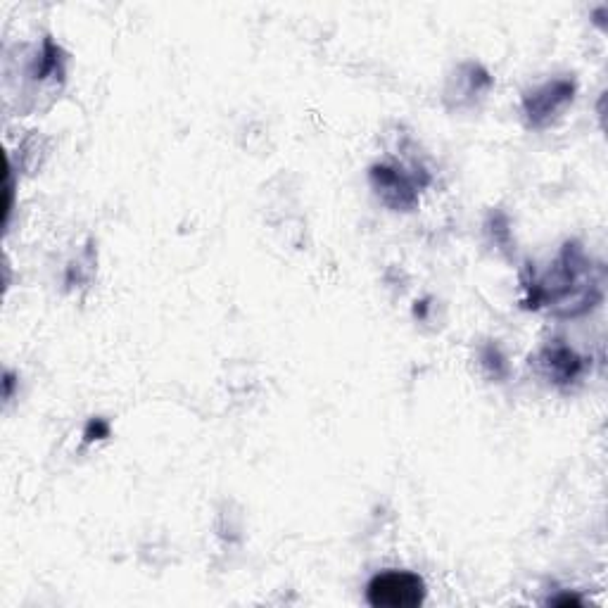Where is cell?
<instances>
[{
    "label": "cell",
    "mask_w": 608,
    "mask_h": 608,
    "mask_svg": "<svg viewBox=\"0 0 608 608\" xmlns=\"http://www.w3.org/2000/svg\"><path fill=\"white\" fill-rule=\"evenodd\" d=\"M521 285L525 309H547L556 319H580L604 300L601 269L587 257L578 240L563 243L544 274L535 264H525Z\"/></svg>",
    "instance_id": "6da1fadb"
},
{
    "label": "cell",
    "mask_w": 608,
    "mask_h": 608,
    "mask_svg": "<svg viewBox=\"0 0 608 608\" xmlns=\"http://www.w3.org/2000/svg\"><path fill=\"white\" fill-rule=\"evenodd\" d=\"M369 181L385 207L395 212H411L418 205V193L430 186V174L423 167L407 169L397 164H373Z\"/></svg>",
    "instance_id": "7a4b0ae2"
},
{
    "label": "cell",
    "mask_w": 608,
    "mask_h": 608,
    "mask_svg": "<svg viewBox=\"0 0 608 608\" xmlns=\"http://www.w3.org/2000/svg\"><path fill=\"white\" fill-rule=\"evenodd\" d=\"M366 601L376 608H416L426 601V582L411 570H383L366 585Z\"/></svg>",
    "instance_id": "3957f363"
},
{
    "label": "cell",
    "mask_w": 608,
    "mask_h": 608,
    "mask_svg": "<svg viewBox=\"0 0 608 608\" xmlns=\"http://www.w3.org/2000/svg\"><path fill=\"white\" fill-rule=\"evenodd\" d=\"M578 84L573 76L544 81L542 86L532 88L523 95V117L530 129H547L561 117V112L575 100Z\"/></svg>",
    "instance_id": "277c9868"
},
{
    "label": "cell",
    "mask_w": 608,
    "mask_h": 608,
    "mask_svg": "<svg viewBox=\"0 0 608 608\" xmlns=\"http://www.w3.org/2000/svg\"><path fill=\"white\" fill-rule=\"evenodd\" d=\"M530 364L535 366L537 376H542L554 388H570L587 371V359L563 340H549L547 345L537 350Z\"/></svg>",
    "instance_id": "5b68a950"
},
{
    "label": "cell",
    "mask_w": 608,
    "mask_h": 608,
    "mask_svg": "<svg viewBox=\"0 0 608 608\" xmlns=\"http://www.w3.org/2000/svg\"><path fill=\"white\" fill-rule=\"evenodd\" d=\"M492 86V76L483 65H475V62H466L456 69L449 86L445 91L447 100H454L452 107H466L471 105L478 95H483L487 88Z\"/></svg>",
    "instance_id": "8992f818"
},
{
    "label": "cell",
    "mask_w": 608,
    "mask_h": 608,
    "mask_svg": "<svg viewBox=\"0 0 608 608\" xmlns=\"http://www.w3.org/2000/svg\"><path fill=\"white\" fill-rule=\"evenodd\" d=\"M65 53L62 48L57 46L53 38H43L41 50H38L34 65H31L29 76L36 81H46V79H57V76H65Z\"/></svg>",
    "instance_id": "52a82bcc"
},
{
    "label": "cell",
    "mask_w": 608,
    "mask_h": 608,
    "mask_svg": "<svg viewBox=\"0 0 608 608\" xmlns=\"http://www.w3.org/2000/svg\"><path fill=\"white\" fill-rule=\"evenodd\" d=\"M480 359V369L485 371L487 378L492 380H504L509 376V361H506V354L502 352V347L497 345V342H487V345L480 347L478 352Z\"/></svg>",
    "instance_id": "ba28073f"
},
{
    "label": "cell",
    "mask_w": 608,
    "mask_h": 608,
    "mask_svg": "<svg viewBox=\"0 0 608 608\" xmlns=\"http://www.w3.org/2000/svg\"><path fill=\"white\" fill-rule=\"evenodd\" d=\"M485 228L487 233H490L494 245H499L502 250H511V224L504 212H492Z\"/></svg>",
    "instance_id": "9c48e42d"
},
{
    "label": "cell",
    "mask_w": 608,
    "mask_h": 608,
    "mask_svg": "<svg viewBox=\"0 0 608 608\" xmlns=\"http://www.w3.org/2000/svg\"><path fill=\"white\" fill-rule=\"evenodd\" d=\"M105 437H110V423H107L105 418H91L84 428L86 445H91L95 440H105Z\"/></svg>",
    "instance_id": "30bf717a"
},
{
    "label": "cell",
    "mask_w": 608,
    "mask_h": 608,
    "mask_svg": "<svg viewBox=\"0 0 608 608\" xmlns=\"http://www.w3.org/2000/svg\"><path fill=\"white\" fill-rule=\"evenodd\" d=\"M547 604H551V606H582V597H578V594H573V592H561V594H556V597H549Z\"/></svg>",
    "instance_id": "8fae6325"
},
{
    "label": "cell",
    "mask_w": 608,
    "mask_h": 608,
    "mask_svg": "<svg viewBox=\"0 0 608 608\" xmlns=\"http://www.w3.org/2000/svg\"><path fill=\"white\" fill-rule=\"evenodd\" d=\"M3 385H5V399H10L12 397V388H15V376H12V373L8 371L5 373V380H3Z\"/></svg>",
    "instance_id": "7c38bea8"
}]
</instances>
